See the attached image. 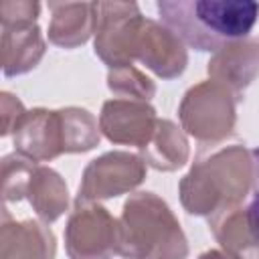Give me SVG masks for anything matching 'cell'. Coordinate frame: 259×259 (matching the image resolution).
Here are the masks:
<instances>
[{
	"label": "cell",
	"instance_id": "cell-9",
	"mask_svg": "<svg viewBox=\"0 0 259 259\" xmlns=\"http://www.w3.org/2000/svg\"><path fill=\"white\" fill-rule=\"evenodd\" d=\"M158 117L148 101L138 99H107L101 105L99 130L111 144L144 148L154 136Z\"/></svg>",
	"mask_w": 259,
	"mask_h": 259
},
{
	"label": "cell",
	"instance_id": "cell-7",
	"mask_svg": "<svg viewBox=\"0 0 259 259\" xmlns=\"http://www.w3.org/2000/svg\"><path fill=\"white\" fill-rule=\"evenodd\" d=\"M148 164L140 154L111 150L93 158L81 176L75 200L99 202L134 192L146 180Z\"/></svg>",
	"mask_w": 259,
	"mask_h": 259
},
{
	"label": "cell",
	"instance_id": "cell-18",
	"mask_svg": "<svg viewBox=\"0 0 259 259\" xmlns=\"http://www.w3.org/2000/svg\"><path fill=\"white\" fill-rule=\"evenodd\" d=\"M61 125H63V150L65 154H83L99 146L101 130L95 115L83 107H61Z\"/></svg>",
	"mask_w": 259,
	"mask_h": 259
},
{
	"label": "cell",
	"instance_id": "cell-8",
	"mask_svg": "<svg viewBox=\"0 0 259 259\" xmlns=\"http://www.w3.org/2000/svg\"><path fill=\"white\" fill-rule=\"evenodd\" d=\"M69 259H113L117 255V219L99 202L75 200L65 227Z\"/></svg>",
	"mask_w": 259,
	"mask_h": 259
},
{
	"label": "cell",
	"instance_id": "cell-15",
	"mask_svg": "<svg viewBox=\"0 0 259 259\" xmlns=\"http://www.w3.org/2000/svg\"><path fill=\"white\" fill-rule=\"evenodd\" d=\"M49 40L61 49H77L95 34V2H49Z\"/></svg>",
	"mask_w": 259,
	"mask_h": 259
},
{
	"label": "cell",
	"instance_id": "cell-16",
	"mask_svg": "<svg viewBox=\"0 0 259 259\" xmlns=\"http://www.w3.org/2000/svg\"><path fill=\"white\" fill-rule=\"evenodd\" d=\"M140 152L144 162L158 172H174L182 168L190 158L186 132L172 119H158L152 140Z\"/></svg>",
	"mask_w": 259,
	"mask_h": 259
},
{
	"label": "cell",
	"instance_id": "cell-14",
	"mask_svg": "<svg viewBox=\"0 0 259 259\" xmlns=\"http://www.w3.org/2000/svg\"><path fill=\"white\" fill-rule=\"evenodd\" d=\"M2 73L4 77H18L32 71L47 53V42L38 24H10L2 26Z\"/></svg>",
	"mask_w": 259,
	"mask_h": 259
},
{
	"label": "cell",
	"instance_id": "cell-5",
	"mask_svg": "<svg viewBox=\"0 0 259 259\" xmlns=\"http://www.w3.org/2000/svg\"><path fill=\"white\" fill-rule=\"evenodd\" d=\"M22 198L30 202L34 214L45 225L55 223L69 210V188L65 178L57 170L32 160H24L4 174L2 200L8 204Z\"/></svg>",
	"mask_w": 259,
	"mask_h": 259
},
{
	"label": "cell",
	"instance_id": "cell-12",
	"mask_svg": "<svg viewBox=\"0 0 259 259\" xmlns=\"http://www.w3.org/2000/svg\"><path fill=\"white\" fill-rule=\"evenodd\" d=\"M208 79L225 85L239 99L259 77V38L247 36L225 45L206 63Z\"/></svg>",
	"mask_w": 259,
	"mask_h": 259
},
{
	"label": "cell",
	"instance_id": "cell-20",
	"mask_svg": "<svg viewBox=\"0 0 259 259\" xmlns=\"http://www.w3.org/2000/svg\"><path fill=\"white\" fill-rule=\"evenodd\" d=\"M40 14V4L32 0H6L0 6L2 26L10 24H34Z\"/></svg>",
	"mask_w": 259,
	"mask_h": 259
},
{
	"label": "cell",
	"instance_id": "cell-3",
	"mask_svg": "<svg viewBox=\"0 0 259 259\" xmlns=\"http://www.w3.org/2000/svg\"><path fill=\"white\" fill-rule=\"evenodd\" d=\"M188 239L168 206L150 190L130 194L117 219V255L123 259H188Z\"/></svg>",
	"mask_w": 259,
	"mask_h": 259
},
{
	"label": "cell",
	"instance_id": "cell-23",
	"mask_svg": "<svg viewBox=\"0 0 259 259\" xmlns=\"http://www.w3.org/2000/svg\"><path fill=\"white\" fill-rule=\"evenodd\" d=\"M198 259H243V257L237 255V253L225 251V249H208V251L200 253Z\"/></svg>",
	"mask_w": 259,
	"mask_h": 259
},
{
	"label": "cell",
	"instance_id": "cell-22",
	"mask_svg": "<svg viewBox=\"0 0 259 259\" xmlns=\"http://www.w3.org/2000/svg\"><path fill=\"white\" fill-rule=\"evenodd\" d=\"M253 158H255V166H257V180H255V190H253V198L247 206L249 210V217H251V223L255 227V233H257V239H259V146L253 148Z\"/></svg>",
	"mask_w": 259,
	"mask_h": 259
},
{
	"label": "cell",
	"instance_id": "cell-6",
	"mask_svg": "<svg viewBox=\"0 0 259 259\" xmlns=\"http://www.w3.org/2000/svg\"><path fill=\"white\" fill-rule=\"evenodd\" d=\"M144 18L136 2H95V55L107 69L134 65V47Z\"/></svg>",
	"mask_w": 259,
	"mask_h": 259
},
{
	"label": "cell",
	"instance_id": "cell-11",
	"mask_svg": "<svg viewBox=\"0 0 259 259\" xmlns=\"http://www.w3.org/2000/svg\"><path fill=\"white\" fill-rule=\"evenodd\" d=\"M12 144L16 154L36 164L55 160L57 156L65 154L59 109H28L12 134Z\"/></svg>",
	"mask_w": 259,
	"mask_h": 259
},
{
	"label": "cell",
	"instance_id": "cell-19",
	"mask_svg": "<svg viewBox=\"0 0 259 259\" xmlns=\"http://www.w3.org/2000/svg\"><path fill=\"white\" fill-rule=\"evenodd\" d=\"M107 87L119 99L150 101L156 95V83L146 73L136 69L134 65L109 69L107 71Z\"/></svg>",
	"mask_w": 259,
	"mask_h": 259
},
{
	"label": "cell",
	"instance_id": "cell-10",
	"mask_svg": "<svg viewBox=\"0 0 259 259\" xmlns=\"http://www.w3.org/2000/svg\"><path fill=\"white\" fill-rule=\"evenodd\" d=\"M134 61H140L156 77L168 81L184 73L188 53L186 45L166 24L144 18L134 47Z\"/></svg>",
	"mask_w": 259,
	"mask_h": 259
},
{
	"label": "cell",
	"instance_id": "cell-2",
	"mask_svg": "<svg viewBox=\"0 0 259 259\" xmlns=\"http://www.w3.org/2000/svg\"><path fill=\"white\" fill-rule=\"evenodd\" d=\"M156 10L186 47L217 53L229 42L247 38L259 16L255 0H160Z\"/></svg>",
	"mask_w": 259,
	"mask_h": 259
},
{
	"label": "cell",
	"instance_id": "cell-1",
	"mask_svg": "<svg viewBox=\"0 0 259 259\" xmlns=\"http://www.w3.org/2000/svg\"><path fill=\"white\" fill-rule=\"evenodd\" d=\"M255 180L253 150L245 144L221 146L198 158L180 178V204L188 214L210 219L223 210L243 206L255 190Z\"/></svg>",
	"mask_w": 259,
	"mask_h": 259
},
{
	"label": "cell",
	"instance_id": "cell-13",
	"mask_svg": "<svg viewBox=\"0 0 259 259\" xmlns=\"http://www.w3.org/2000/svg\"><path fill=\"white\" fill-rule=\"evenodd\" d=\"M57 239L42 221H16L2 208L0 223V259H55Z\"/></svg>",
	"mask_w": 259,
	"mask_h": 259
},
{
	"label": "cell",
	"instance_id": "cell-21",
	"mask_svg": "<svg viewBox=\"0 0 259 259\" xmlns=\"http://www.w3.org/2000/svg\"><path fill=\"white\" fill-rule=\"evenodd\" d=\"M0 107H2V136H10V134H14L16 125L20 123V119L24 117V113L28 109L16 95H12L8 91L0 93Z\"/></svg>",
	"mask_w": 259,
	"mask_h": 259
},
{
	"label": "cell",
	"instance_id": "cell-4",
	"mask_svg": "<svg viewBox=\"0 0 259 259\" xmlns=\"http://www.w3.org/2000/svg\"><path fill=\"white\" fill-rule=\"evenodd\" d=\"M239 101L225 85L212 79L200 81L184 93L178 105L180 127L196 142L217 146L233 136Z\"/></svg>",
	"mask_w": 259,
	"mask_h": 259
},
{
	"label": "cell",
	"instance_id": "cell-17",
	"mask_svg": "<svg viewBox=\"0 0 259 259\" xmlns=\"http://www.w3.org/2000/svg\"><path fill=\"white\" fill-rule=\"evenodd\" d=\"M208 227L225 251L241 255L249 249H259V239L247 206H237L210 217Z\"/></svg>",
	"mask_w": 259,
	"mask_h": 259
}]
</instances>
